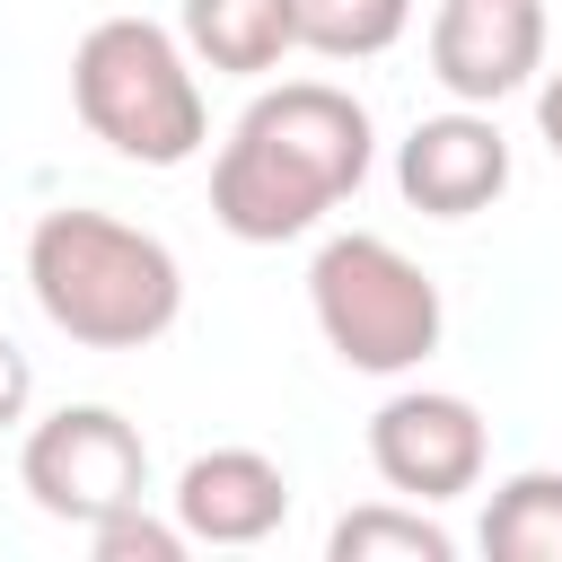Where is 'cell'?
I'll use <instances>...</instances> for the list:
<instances>
[{
  "label": "cell",
  "mask_w": 562,
  "mask_h": 562,
  "mask_svg": "<svg viewBox=\"0 0 562 562\" xmlns=\"http://www.w3.org/2000/svg\"><path fill=\"white\" fill-rule=\"evenodd\" d=\"M369 158H378V132L351 88L281 79L228 123V140L211 158V220L237 246H290L334 202L360 193Z\"/></svg>",
  "instance_id": "1"
},
{
  "label": "cell",
  "mask_w": 562,
  "mask_h": 562,
  "mask_svg": "<svg viewBox=\"0 0 562 562\" xmlns=\"http://www.w3.org/2000/svg\"><path fill=\"white\" fill-rule=\"evenodd\" d=\"M26 290L79 351H149L184 316V263L167 255V237L88 202H61L26 228Z\"/></svg>",
  "instance_id": "2"
},
{
  "label": "cell",
  "mask_w": 562,
  "mask_h": 562,
  "mask_svg": "<svg viewBox=\"0 0 562 562\" xmlns=\"http://www.w3.org/2000/svg\"><path fill=\"white\" fill-rule=\"evenodd\" d=\"M70 105L132 167H184L211 140L193 53L158 18H97L79 35V53H70Z\"/></svg>",
  "instance_id": "3"
},
{
  "label": "cell",
  "mask_w": 562,
  "mask_h": 562,
  "mask_svg": "<svg viewBox=\"0 0 562 562\" xmlns=\"http://www.w3.org/2000/svg\"><path fill=\"white\" fill-rule=\"evenodd\" d=\"M307 316L325 334V351L360 378H404L439 351L448 334V307H439V281L378 228H342L316 246L307 263Z\"/></svg>",
  "instance_id": "4"
},
{
  "label": "cell",
  "mask_w": 562,
  "mask_h": 562,
  "mask_svg": "<svg viewBox=\"0 0 562 562\" xmlns=\"http://www.w3.org/2000/svg\"><path fill=\"white\" fill-rule=\"evenodd\" d=\"M18 483L44 518L61 527H97L132 501H149V439L140 422H123L114 404H61L44 422H26L18 439Z\"/></svg>",
  "instance_id": "5"
},
{
  "label": "cell",
  "mask_w": 562,
  "mask_h": 562,
  "mask_svg": "<svg viewBox=\"0 0 562 562\" xmlns=\"http://www.w3.org/2000/svg\"><path fill=\"white\" fill-rule=\"evenodd\" d=\"M483 457H492L483 413L465 395H448V386H404V395H386L369 413V465H378V483L395 501L439 509V501L483 483Z\"/></svg>",
  "instance_id": "6"
},
{
  "label": "cell",
  "mask_w": 562,
  "mask_h": 562,
  "mask_svg": "<svg viewBox=\"0 0 562 562\" xmlns=\"http://www.w3.org/2000/svg\"><path fill=\"white\" fill-rule=\"evenodd\" d=\"M395 193L422 211V220H474L509 193V140L492 123V105H448V114H422L404 140H395Z\"/></svg>",
  "instance_id": "7"
},
{
  "label": "cell",
  "mask_w": 562,
  "mask_h": 562,
  "mask_svg": "<svg viewBox=\"0 0 562 562\" xmlns=\"http://www.w3.org/2000/svg\"><path fill=\"white\" fill-rule=\"evenodd\" d=\"M544 70V0H439L430 79L457 105H501Z\"/></svg>",
  "instance_id": "8"
},
{
  "label": "cell",
  "mask_w": 562,
  "mask_h": 562,
  "mask_svg": "<svg viewBox=\"0 0 562 562\" xmlns=\"http://www.w3.org/2000/svg\"><path fill=\"white\" fill-rule=\"evenodd\" d=\"M167 509L193 544H263L290 518V474L263 448H202V457H184Z\"/></svg>",
  "instance_id": "9"
},
{
  "label": "cell",
  "mask_w": 562,
  "mask_h": 562,
  "mask_svg": "<svg viewBox=\"0 0 562 562\" xmlns=\"http://www.w3.org/2000/svg\"><path fill=\"white\" fill-rule=\"evenodd\" d=\"M184 53L220 79H263L299 53L290 0H184Z\"/></svg>",
  "instance_id": "10"
},
{
  "label": "cell",
  "mask_w": 562,
  "mask_h": 562,
  "mask_svg": "<svg viewBox=\"0 0 562 562\" xmlns=\"http://www.w3.org/2000/svg\"><path fill=\"white\" fill-rule=\"evenodd\" d=\"M483 553L492 562H562V474L518 465L483 501Z\"/></svg>",
  "instance_id": "11"
},
{
  "label": "cell",
  "mask_w": 562,
  "mask_h": 562,
  "mask_svg": "<svg viewBox=\"0 0 562 562\" xmlns=\"http://www.w3.org/2000/svg\"><path fill=\"white\" fill-rule=\"evenodd\" d=\"M334 562H448L457 536L422 509V501H369V509H342L334 536H325Z\"/></svg>",
  "instance_id": "12"
},
{
  "label": "cell",
  "mask_w": 562,
  "mask_h": 562,
  "mask_svg": "<svg viewBox=\"0 0 562 562\" xmlns=\"http://www.w3.org/2000/svg\"><path fill=\"white\" fill-rule=\"evenodd\" d=\"M290 9H299V53L325 61H378L413 26V0H290Z\"/></svg>",
  "instance_id": "13"
},
{
  "label": "cell",
  "mask_w": 562,
  "mask_h": 562,
  "mask_svg": "<svg viewBox=\"0 0 562 562\" xmlns=\"http://www.w3.org/2000/svg\"><path fill=\"white\" fill-rule=\"evenodd\" d=\"M184 527H176V509L158 518L149 501H132V509H114V518H97L88 527V553L97 562H184Z\"/></svg>",
  "instance_id": "14"
},
{
  "label": "cell",
  "mask_w": 562,
  "mask_h": 562,
  "mask_svg": "<svg viewBox=\"0 0 562 562\" xmlns=\"http://www.w3.org/2000/svg\"><path fill=\"white\" fill-rule=\"evenodd\" d=\"M26 404H35V369H26V351L0 334V430H18Z\"/></svg>",
  "instance_id": "15"
},
{
  "label": "cell",
  "mask_w": 562,
  "mask_h": 562,
  "mask_svg": "<svg viewBox=\"0 0 562 562\" xmlns=\"http://www.w3.org/2000/svg\"><path fill=\"white\" fill-rule=\"evenodd\" d=\"M536 132H544V149L562 158V70H544V79H536Z\"/></svg>",
  "instance_id": "16"
}]
</instances>
